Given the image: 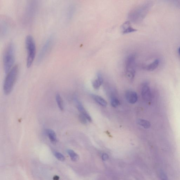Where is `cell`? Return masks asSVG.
Listing matches in <instances>:
<instances>
[{
	"label": "cell",
	"mask_w": 180,
	"mask_h": 180,
	"mask_svg": "<svg viewBox=\"0 0 180 180\" xmlns=\"http://www.w3.org/2000/svg\"><path fill=\"white\" fill-rule=\"evenodd\" d=\"M46 133L51 142L54 143L57 142V138L55 132L51 129H47L46 130Z\"/></svg>",
	"instance_id": "12"
},
{
	"label": "cell",
	"mask_w": 180,
	"mask_h": 180,
	"mask_svg": "<svg viewBox=\"0 0 180 180\" xmlns=\"http://www.w3.org/2000/svg\"><path fill=\"white\" fill-rule=\"evenodd\" d=\"M56 100L58 107L61 111L64 110V105L62 99L59 94H57L56 95Z\"/></svg>",
	"instance_id": "15"
},
{
	"label": "cell",
	"mask_w": 180,
	"mask_h": 180,
	"mask_svg": "<svg viewBox=\"0 0 180 180\" xmlns=\"http://www.w3.org/2000/svg\"><path fill=\"white\" fill-rule=\"evenodd\" d=\"M67 153L70 156L71 159L72 161H76L79 159V156L78 154H76L74 151L72 150H67Z\"/></svg>",
	"instance_id": "16"
},
{
	"label": "cell",
	"mask_w": 180,
	"mask_h": 180,
	"mask_svg": "<svg viewBox=\"0 0 180 180\" xmlns=\"http://www.w3.org/2000/svg\"><path fill=\"white\" fill-rule=\"evenodd\" d=\"M19 66L14 65L7 74L3 85V90L5 95H9L12 91L19 74Z\"/></svg>",
	"instance_id": "2"
},
{
	"label": "cell",
	"mask_w": 180,
	"mask_h": 180,
	"mask_svg": "<svg viewBox=\"0 0 180 180\" xmlns=\"http://www.w3.org/2000/svg\"><path fill=\"white\" fill-rule=\"evenodd\" d=\"M150 5L149 4L143 5L138 7L131 12L129 17L132 22H139L143 20L150 9Z\"/></svg>",
	"instance_id": "4"
},
{
	"label": "cell",
	"mask_w": 180,
	"mask_h": 180,
	"mask_svg": "<svg viewBox=\"0 0 180 180\" xmlns=\"http://www.w3.org/2000/svg\"><path fill=\"white\" fill-rule=\"evenodd\" d=\"M168 180V179H166V180Z\"/></svg>",
	"instance_id": "25"
},
{
	"label": "cell",
	"mask_w": 180,
	"mask_h": 180,
	"mask_svg": "<svg viewBox=\"0 0 180 180\" xmlns=\"http://www.w3.org/2000/svg\"><path fill=\"white\" fill-rule=\"evenodd\" d=\"M120 104L119 101L117 98L112 97L111 99V104L112 107H117L119 106Z\"/></svg>",
	"instance_id": "18"
},
{
	"label": "cell",
	"mask_w": 180,
	"mask_h": 180,
	"mask_svg": "<svg viewBox=\"0 0 180 180\" xmlns=\"http://www.w3.org/2000/svg\"><path fill=\"white\" fill-rule=\"evenodd\" d=\"M179 55L180 56V47H179Z\"/></svg>",
	"instance_id": "24"
},
{
	"label": "cell",
	"mask_w": 180,
	"mask_h": 180,
	"mask_svg": "<svg viewBox=\"0 0 180 180\" xmlns=\"http://www.w3.org/2000/svg\"><path fill=\"white\" fill-rule=\"evenodd\" d=\"M25 44L27 51V65L29 68L33 63L36 54L35 42L32 36L29 34L27 36Z\"/></svg>",
	"instance_id": "3"
},
{
	"label": "cell",
	"mask_w": 180,
	"mask_h": 180,
	"mask_svg": "<svg viewBox=\"0 0 180 180\" xmlns=\"http://www.w3.org/2000/svg\"><path fill=\"white\" fill-rule=\"evenodd\" d=\"M75 101L78 110L80 112V113L83 114L84 115H86V114L88 113L85 110L82 104L77 99H76Z\"/></svg>",
	"instance_id": "17"
},
{
	"label": "cell",
	"mask_w": 180,
	"mask_h": 180,
	"mask_svg": "<svg viewBox=\"0 0 180 180\" xmlns=\"http://www.w3.org/2000/svg\"><path fill=\"white\" fill-rule=\"evenodd\" d=\"M121 32L123 34L131 33L137 31V30L133 28L131 25L130 22L128 21L123 24L121 27Z\"/></svg>",
	"instance_id": "9"
},
{
	"label": "cell",
	"mask_w": 180,
	"mask_h": 180,
	"mask_svg": "<svg viewBox=\"0 0 180 180\" xmlns=\"http://www.w3.org/2000/svg\"><path fill=\"white\" fill-rule=\"evenodd\" d=\"M102 157L103 159L104 160V161H106V160L108 159V156L107 154H103Z\"/></svg>",
	"instance_id": "22"
},
{
	"label": "cell",
	"mask_w": 180,
	"mask_h": 180,
	"mask_svg": "<svg viewBox=\"0 0 180 180\" xmlns=\"http://www.w3.org/2000/svg\"><path fill=\"white\" fill-rule=\"evenodd\" d=\"M54 39L53 36H51L47 39L43 44L38 54L37 60V63H41L50 51L53 45Z\"/></svg>",
	"instance_id": "6"
},
{
	"label": "cell",
	"mask_w": 180,
	"mask_h": 180,
	"mask_svg": "<svg viewBox=\"0 0 180 180\" xmlns=\"http://www.w3.org/2000/svg\"><path fill=\"white\" fill-rule=\"evenodd\" d=\"M59 179V177L57 176H55V177H54V179L55 180H58Z\"/></svg>",
	"instance_id": "23"
},
{
	"label": "cell",
	"mask_w": 180,
	"mask_h": 180,
	"mask_svg": "<svg viewBox=\"0 0 180 180\" xmlns=\"http://www.w3.org/2000/svg\"><path fill=\"white\" fill-rule=\"evenodd\" d=\"M137 123L138 125L142 126L146 129H148L150 128L151 126V123L150 122L147 120L139 119L137 121Z\"/></svg>",
	"instance_id": "14"
},
{
	"label": "cell",
	"mask_w": 180,
	"mask_h": 180,
	"mask_svg": "<svg viewBox=\"0 0 180 180\" xmlns=\"http://www.w3.org/2000/svg\"><path fill=\"white\" fill-rule=\"evenodd\" d=\"M79 120L80 123L83 124H85L87 123V120L85 116L83 114H80L79 117Z\"/></svg>",
	"instance_id": "20"
},
{
	"label": "cell",
	"mask_w": 180,
	"mask_h": 180,
	"mask_svg": "<svg viewBox=\"0 0 180 180\" xmlns=\"http://www.w3.org/2000/svg\"><path fill=\"white\" fill-rule=\"evenodd\" d=\"M159 60L158 59H156L150 64L147 65L145 67V68L148 71H153L155 70L159 66Z\"/></svg>",
	"instance_id": "11"
},
{
	"label": "cell",
	"mask_w": 180,
	"mask_h": 180,
	"mask_svg": "<svg viewBox=\"0 0 180 180\" xmlns=\"http://www.w3.org/2000/svg\"><path fill=\"white\" fill-rule=\"evenodd\" d=\"M97 79L93 82V86L95 89H99L103 82V78L102 75L100 72H98Z\"/></svg>",
	"instance_id": "10"
},
{
	"label": "cell",
	"mask_w": 180,
	"mask_h": 180,
	"mask_svg": "<svg viewBox=\"0 0 180 180\" xmlns=\"http://www.w3.org/2000/svg\"><path fill=\"white\" fill-rule=\"evenodd\" d=\"M151 94L150 89L148 83H144L141 89V95L143 99L146 101L150 100Z\"/></svg>",
	"instance_id": "7"
},
{
	"label": "cell",
	"mask_w": 180,
	"mask_h": 180,
	"mask_svg": "<svg viewBox=\"0 0 180 180\" xmlns=\"http://www.w3.org/2000/svg\"><path fill=\"white\" fill-rule=\"evenodd\" d=\"M93 98L94 100L98 104L103 107H106L107 105V103L106 100L99 96L94 95H93Z\"/></svg>",
	"instance_id": "13"
},
{
	"label": "cell",
	"mask_w": 180,
	"mask_h": 180,
	"mask_svg": "<svg viewBox=\"0 0 180 180\" xmlns=\"http://www.w3.org/2000/svg\"><path fill=\"white\" fill-rule=\"evenodd\" d=\"M161 178L162 180H165L168 179H167V178L166 177V174H165L164 173V172L161 173Z\"/></svg>",
	"instance_id": "21"
},
{
	"label": "cell",
	"mask_w": 180,
	"mask_h": 180,
	"mask_svg": "<svg viewBox=\"0 0 180 180\" xmlns=\"http://www.w3.org/2000/svg\"><path fill=\"white\" fill-rule=\"evenodd\" d=\"M125 95L127 101L131 104H134L138 101L137 94L133 91L128 90L126 92Z\"/></svg>",
	"instance_id": "8"
},
{
	"label": "cell",
	"mask_w": 180,
	"mask_h": 180,
	"mask_svg": "<svg viewBox=\"0 0 180 180\" xmlns=\"http://www.w3.org/2000/svg\"><path fill=\"white\" fill-rule=\"evenodd\" d=\"M54 155L55 157L59 161H65V157L62 154L58 152H55Z\"/></svg>",
	"instance_id": "19"
},
{
	"label": "cell",
	"mask_w": 180,
	"mask_h": 180,
	"mask_svg": "<svg viewBox=\"0 0 180 180\" xmlns=\"http://www.w3.org/2000/svg\"><path fill=\"white\" fill-rule=\"evenodd\" d=\"M15 59V47L13 43L8 44L5 48L3 58L4 70L8 74L13 67Z\"/></svg>",
	"instance_id": "1"
},
{
	"label": "cell",
	"mask_w": 180,
	"mask_h": 180,
	"mask_svg": "<svg viewBox=\"0 0 180 180\" xmlns=\"http://www.w3.org/2000/svg\"><path fill=\"white\" fill-rule=\"evenodd\" d=\"M125 66L126 77L130 81L133 80L136 73V58L134 55H130L127 57Z\"/></svg>",
	"instance_id": "5"
}]
</instances>
